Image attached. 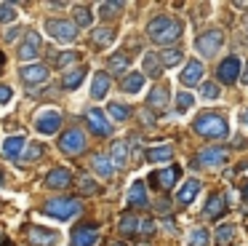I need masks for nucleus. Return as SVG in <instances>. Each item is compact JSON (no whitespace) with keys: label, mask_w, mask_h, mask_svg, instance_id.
Listing matches in <instances>:
<instances>
[{"label":"nucleus","mask_w":248,"mask_h":246,"mask_svg":"<svg viewBox=\"0 0 248 246\" xmlns=\"http://www.w3.org/2000/svg\"><path fill=\"white\" fill-rule=\"evenodd\" d=\"M182 32H184V24L179 19H173V16H155L147 24V37L166 48H171V43H176L182 37Z\"/></svg>","instance_id":"obj_1"},{"label":"nucleus","mask_w":248,"mask_h":246,"mask_svg":"<svg viewBox=\"0 0 248 246\" xmlns=\"http://www.w3.org/2000/svg\"><path fill=\"white\" fill-rule=\"evenodd\" d=\"M192 128L200 137H208V139H224L227 134H230L227 121L221 115H216V112H203V115H198L192 123Z\"/></svg>","instance_id":"obj_2"},{"label":"nucleus","mask_w":248,"mask_h":246,"mask_svg":"<svg viewBox=\"0 0 248 246\" xmlns=\"http://www.w3.org/2000/svg\"><path fill=\"white\" fill-rule=\"evenodd\" d=\"M80 211H83V206H80L78 198H51V201L46 203V214L54 217V219H72Z\"/></svg>","instance_id":"obj_3"},{"label":"nucleus","mask_w":248,"mask_h":246,"mask_svg":"<svg viewBox=\"0 0 248 246\" xmlns=\"http://www.w3.org/2000/svg\"><path fill=\"white\" fill-rule=\"evenodd\" d=\"M221 46H224V32L221 30H208L203 35H198V40H195V51L200 56H208V59L216 56L221 51Z\"/></svg>","instance_id":"obj_4"},{"label":"nucleus","mask_w":248,"mask_h":246,"mask_svg":"<svg viewBox=\"0 0 248 246\" xmlns=\"http://www.w3.org/2000/svg\"><path fill=\"white\" fill-rule=\"evenodd\" d=\"M86 134H83V128H78V126H72V128H67L64 134L59 137V150L64 155H80L83 150H86Z\"/></svg>","instance_id":"obj_5"},{"label":"nucleus","mask_w":248,"mask_h":246,"mask_svg":"<svg viewBox=\"0 0 248 246\" xmlns=\"http://www.w3.org/2000/svg\"><path fill=\"white\" fill-rule=\"evenodd\" d=\"M46 32L62 43H72L78 37V24H72L67 19H48L46 21Z\"/></svg>","instance_id":"obj_6"},{"label":"nucleus","mask_w":248,"mask_h":246,"mask_svg":"<svg viewBox=\"0 0 248 246\" xmlns=\"http://www.w3.org/2000/svg\"><path fill=\"white\" fill-rule=\"evenodd\" d=\"M35 128L40 134H56L62 128V112L59 110H40L38 118H35Z\"/></svg>","instance_id":"obj_7"},{"label":"nucleus","mask_w":248,"mask_h":246,"mask_svg":"<svg viewBox=\"0 0 248 246\" xmlns=\"http://www.w3.org/2000/svg\"><path fill=\"white\" fill-rule=\"evenodd\" d=\"M182 176V166H168V169H157L150 174L152 187H160V190H171L176 185V179Z\"/></svg>","instance_id":"obj_8"},{"label":"nucleus","mask_w":248,"mask_h":246,"mask_svg":"<svg viewBox=\"0 0 248 246\" xmlns=\"http://www.w3.org/2000/svg\"><path fill=\"white\" fill-rule=\"evenodd\" d=\"M240 70H243L240 59H237V56H227L224 62L216 67V78H219L224 86H232L237 78H240Z\"/></svg>","instance_id":"obj_9"},{"label":"nucleus","mask_w":248,"mask_h":246,"mask_svg":"<svg viewBox=\"0 0 248 246\" xmlns=\"http://www.w3.org/2000/svg\"><path fill=\"white\" fill-rule=\"evenodd\" d=\"M99 241V230L96 225L86 222V225H78L70 235V246H93Z\"/></svg>","instance_id":"obj_10"},{"label":"nucleus","mask_w":248,"mask_h":246,"mask_svg":"<svg viewBox=\"0 0 248 246\" xmlns=\"http://www.w3.org/2000/svg\"><path fill=\"white\" fill-rule=\"evenodd\" d=\"M86 121H88V126H91V131L96 134V137H109V134H112V123H109L107 115H104L102 110H96V107H91V110L86 112Z\"/></svg>","instance_id":"obj_11"},{"label":"nucleus","mask_w":248,"mask_h":246,"mask_svg":"<svg viewBox=\"0 0 248 246\" xmlns=\"http://www.w3.org/2000/svg\"><path fill=\"white\" fill-rule=\"evenodd\" d=\"M27 241H30L32 246H54L56 241H59V235H56L54 230L40 228V225H30V230H27Z\"/></svg>","instance_id":"obj_12"},{"label":"nucleus","mask_w":248,"mask_h":246,"mask_svg":"<svg viewBox=\"0 0 248 246\" xmlns=\"http://www.w3.org/2000/svg\"><path fill=\"white\" fill-rule=\"evenodd\" d=\"M19 78H22L27 86L46 83V78H48V67H46V64H24V67L19 70Z\"/></svg>","instance_id":"obj_13"},{"label":"nucleus","mask_w":248,"mask_h":246,"mask_svg":"<svg viewBox=\"0 0 248 246\" xmlns=\"http://www.w3.org/2000/svg\"><path fill=\"white\" fill-rule=\"evenodd\" d=\"M38 51H40V35L38 32H27V37L19 43L16 56L22 59V62H32V59L38 56Z\"/></svg>","instance_id":"obj_14"},{"label":"nucleus","mask_w":248,"mask_h":246,"mask_svg":"<svg viewBox=\"0 0 248 246\" xmlns=\"http://www.w3.org/2000/svg\"><path fill=\"white\" fill-rule=\"evenodd\" d=\"M203 75H205V70H203V64H200V59H192V62H187V67L182 70L179 80H182L184 86H203L200 83Z\"/></svg>","instance_id":"obj_15"},{"label":"nucleus","mask_w":248,"mask_h":246,"mask_svg":"<svg viewBox=\"0 0 248 246\" xmlns=\"http://www.w3.org/2000/svg\"><path fill=\"white\" fill-rule=\"evenodd\" d=\"M46 185L54 187V190H64V187L72 185V171L70 169H51L48 176H46Z\"/></svg>","instance_id":"obj_16"},{"label":"nucleus","mask_w":248,"mask_h":246,"mask_svg":"<svg viewBox=\"0 0 248 246\" xmlns=\"http://www.w3.org/2000/svg\"><path fill=\"white\" fill-rule=\"evenodd\" d=\"M198 166L200 163H205V166H219V163H224L227 160V150L224 147H205V150H200L198 153Z\"/></svg>","instance_id":"obj_17"},{"label":"nucleus","mask_w":248,"mask_h":246,"mask_svg":"<svg viewBox=\"0 0 248 246\" xmlns=\"http://www.w3.org/2000/svg\"><path fill=\"white\" fill-rule=\"evenodd\" d=\"M224 209H227V195H221V193H211L208 203H205V217L216 219V217L224 214Z\"/></svg>","instance_id":"obj_18"},{"label":"nucleus","mask_w":248,"mask_h":246,"mask_svg":"<svg viewBox=\"0 0 248 246\" xmlns=\"http://www.w3.org/2000/svg\"><path fill=\"white\" fill-rule=\"evenodd\" d=\"M118 228H120V233H125V235L141 233V219L136 217L134 211H125V214H120V219H118Z\"/></svg>","instance_id":"obj_19"},{"label":"nucleus","mask_w":248,"mask_h":246,"mask_svg":"<svg viewBox=\"0 0 248 246\" xmlns=\"http://www.w3.org/2000/svg\"><path fill=\"white\" fill-rule=\"evenodd\" d=\"M200 193V182L198 179H187L182 187H179V195H176V203H182V206H187V203L195 201V195Z\"/></svg>","instance_id":"obj_20"},{"label":"nucleus","mask_w":248,"mask_h":246,"mask_svg":"<svg viewBox=\"0 0 248 246\" xmlns=\"http://www.w3.org/2000/svg\"><path fill=\"white\" fill-rule=\"evenodd\" d=\"M147 105L157 112L166 110V105H168V88L166 86H155V88L150 91V96H147Z\"/></svg>","instance_id":"obj_21"},{"label":"nucleus","mask_w":248,"mask_h":246,"mask_svg":"<svg viewBox=\"0 0 248 246\" xmlns=\"http://www.w3.org/2000/svg\"><path fill=\"white\" fill-rule=\"evenodd\" d=\"M144 80L147 78L141 72H128L123 80H120V88H123L125 94H139V91L144 88Z\"/></svg>","instance_id":"obj_22"},{"label":"nucleus","mask_w":248,"mask_h":246,"mask_svg":"<svg viewBox=\"0 0 248 246\" xmlns=\"http://www.w3.org/2000/svg\"><path fill=\"white\" fill-rule=\"evenodd\" d=\"M112 40H115V30H112V27H96L93 35H91V46L93 48H107Z\"/></svg>","instance_id":"obj_23"},{"label":"nucleus","mask_w":248,"mask_h":246,"mask_svg":"<svg viewBox=\"0 0 248 246\" xmlns=\"http://www.w3.org/2000/svg\"><path fill=\"white\" fill-rule=\"evenodd\" d=\"M128 203H131V206H147V203H150V198H147V187H144V182L136 179L134 185H131V190H128Z\"/></svg>","instance_id":"obj_24"},{"label":"nucleus","mask_w":248,"mask_h":246,"mask_svg":"<svg viewBox=\"0 0 248 246\" xmlns=\"http://www.w3.org/2000/svg\"><path fill=\"white\" fill-rule=\"evenodd\" d=\"M109 91V75L107 72H93V83H91V96L93 99H104V94Z\"/></svg>","instance_id":"obj_25"},{"label":"nucleus","mask_w":248,"mask_h":246,"mask_svg":"<svg viewBox=\"0 0 248 246\" xmlns=\"http://www.w3.org/2000/svg\"><path fill=\"white\" fill-rule=\"evenodd\" d=\"M171 158H173V147H171V144H160V147L147 150V160H150V163H168Z\"/></svg>","instance_id":"obj_26"},{"label":"nucleus","mask_w":248,"mask_h":246,"mask_svg":"<svg viewBox=\"0 0 248 246\" xmlns=\"http://www.w3.org/2000/svg\"><path fill=\"white\" fill-rule=\"evenodd\" d=\"M24 144H27L24 137H8L6 142H3V155H6V158H19L22 150H24Z\"/></svg>","instance_id":"obj_27"},{"label":"nucleus","mask_w":248,"mask_h":246,"mask_svg":"<svg viewBox=\"0 0 248 246\" xmlns=\"http://www.w3.org/2000/svg\"><path fill=\"white\" fill-rule=\"evenodd\" d=\"M109 160H112L118 169L128 166V147H125V142H112V147H109Z\"/></svg>","instance_id":"obj_28"},{"label":"nucleus","mask_w":248,"mask_h":246,"mask_svg":"<svg viewBox=\"0 0 248 246\" xmlns=\"http://www.w3.org/2000/svg\"><path fill=\"white\" fill-rule=\"evenodd\" d=\"M128 64H131V56H128V53H123V51H118L115 56H109L107 67H109V72H115V75H125Z\"/></svg>","instance_id":"obj_29"},{"label":"nucleus","mask_w":248,"mask_h":246,"mask_svg":"<svg viewBox=\"0 0 248 246\" xmlns=\"http://www.w3.org/2000/svg\"><path fill=\"white\" fill-rule=\"evenodd\" d=\"M163 72V62L157 53H144V75L147 78H160Z\"/></svg>","instance_id":"obj_30"},{"label":"nucleus","mask_w":248,"mask_h":246,"mask_svg":"<svg viewBox=\"0 0 248 246\" xmlns=\"http://www.w3.org/2000/svg\"><path fill=\"white\" fill-rule=\"evenodd\" d=\"M182 48H176V46H171V48H163V53H160V62H163V67H176L179 62H182Z\"/></svg>","instance_id":"obj_31"},{"label":"nucleus","mask_w":248,"mask_h":246,"mask_svg":"<svg viewBox=\"0 0 248 246\" xmlns=\"http://www.w3.org/2000/svg\"><path fill=\"white\" fill-rule=\"evenodd\" d=\"M83 75H86V70H83V67H78V70H72V72H67L64 78H62V88H67V91L78 88V86L83 83Z\"/></svg>","instance_id":"obj_32"},{"label":"nucleus","mask_w":248,"mask_h":246,"mask_svg":"<svg viewBox=\"0 0 248 246\" xmlns=\"http://www.w3.org/2000/svg\"><path fill=\"white\" fill-rule=\"evenodd\" d=\"M216 241H219V246H230L232 241H235V225L224 222L216 228Z\"/></svg>","instance_id":"obj_33"},{"label":"nucleus","mask_w":248,"mask_h":246,"mask_svg":"<svg viewBox=\"0 0 248 246\" xmlns=\"http://www.w3.org/2000/svg\"><path fill=\"white\" fill-rule=\"evenodd\" d=\"M93 171L96 174H102V176H112V171H115V163L109 158H104V155H93Z\"/></svg>","instance_id":"obj_34"},{"label":"nucleus","mask_w":248,"mask_h":246,"mask_svg":"<svg viewBox=\"0 0 248 246\" xmlns=\"http://www.w3.org/2000/svg\"><path fill=\"white\" fill-rule=\"evenodd\" d=\"M107 112H109V118H112V121H128L131 107H125V105H118V102H112V105L107 107Z\"/></svg>","instance_id":"obj_35"},{"label":"nucleus","mask_w":248,"mask_h":246,"mask_svg":"<svg viewBox=\"0 0 248 246\" xmlns=\"http://www.w3.org/2000/svg\"><path fill=\"white\" fill-rule=\"evenodd\" d=\"M75 24L78 27H91V21H93V16H91V11L86 8V5H75Z\"/></svg>","instance_id":"obj_36"},{"label":"nucleus","mask_w":248,"mask_h":246,"mask_svg":"<svg viewBox=\"0 0 248 246\" xmlns=\"http://www.w3.org/2000/svg\"><path fill=\"white\" fill-rule=\"evenodd\" d=\"M43 153H46V150H43V144H40V142H30V147L24 150L22 160H24V163H32V160H38Z\"/></svg>","instance_id":"obj_37"},{"label":"nucleus","mask_w":248,"mask_h":246,"mask_svg":"<svg viewBox=\"0 0 248 246\" xmlns=\"http://www.w3.org/2000/svg\"><path fill=\"white\" fill-rule=\"evenodd\" d=\"M120 11H123V3H102L99 5V16H102V19H112Z\"/></svg>","instance_id":"obj_38"},{"label":"nucleus","mask_w":248,"mask_h":246,"mask_svg":"<svg viewBox=\"0 0 248 246\" xmlns=\"http://www.w3.org/2000/svg\"><path fill=\"white\" fill-rule=\"evenodd\" d=\"M78 187H80V193H86V195H91V193H96V182L91 179V174H80L78 176Z\"/></svg>","instance_id":"obj_39"},{"label":"nucleus","mask_w":248,"mask_h":246,"mask_svg":"<svg viewBox=\"0 0 248 246\" xmlns=\"http://www.w3.org/2000/svg\"><path fill=\"white\" fill-rule=\"evenodd\" d=\"M189 246H208V230L205 228H195L189 235Z\"/></svg>","instance_id":"obj_40"},{"label":"nucleus","mask_w":248,"mask_h":246,"mask_svg":"<svg viewBox=\"0 0 248 246\" xmlns=\"http://www.w3.org/2000/svg\"><path fill=\"white\" fill-rule=\"evenodd\" d=\"M192 105H195V96L187 94V91H182V94L176 96V112H187Z\"/></svg>","instance_id":"obj_41"},{"label":"nucleus","mask_w":248,"mask_h":246,"mask_svg":"<svg viewBox=\"0 0 248 246\" xmlns=\"http://www.w3.org/2000/svg\"><path fill=\"white\" fill-rule=\"evenodd\" d=\"M78 56L80 53L78 51H62V53H56V67H67V64H72V62H78Z\"/></svg>","instance_id":"obj_42"},{"label":"nucleus","mask_w":248,"mask_h":246,"mask_svg":"<svg viewBox=\"0 0 248 246\" xmlns=\"http://www.w3.org/2000/svg\"><path fill=\"white\" fill-rule=\"evenodd\" d=\"M200 96H203V99H219V86L216 83H203L200 86Z\"/></svg>","instance_id":"obj_43"},{"label":"nucleus","mask_w":248,"mask_h":246,"mask_svg":"<svg viewBox=\"0 0 248 246\" xmlns=\"http://www.w3.org/2000/svg\"><path fill=\"white\" fill-rule=\"evenodd\" d=\"M14 19H16V5L0 3V21H14Z\"/></svg>","instance_id":"obj_44"},{"label":"nucleus","mask_w":248,"mask_h":246,"mask_svg":"<svg viewBox=\"0 0 248 246\" xmlns=\"http://www.w3.org/2000/svg\"><path fill=\"white\" fill-rule=\"evenodd\" d=\"M11 96H14L11 86H0V105H8V102H11Z\"/></svg>","instance_id":"obj_45"},{"label":"nucleus","mask_w":248,"mask_h":246,"mask_svg":"<svg viewBox=\"0 0 248 246\" xmlns=\"http://www.w3.org/2000/svg\"><path fill=\"white\" fill-rule=\"evenodd\" d=\"M152 230H155V222H152V219H144V222H141V233L150 235Z\"/></svg>","instance_id":"obj_46"},{"label":"nucleus","mask_w":248,"mask_h":246,"mask_svg":"<svg viewBox=\"0 0 248 246\" xmlns=\"http://www.w3.org/2000/svg\"><path fill=\"white\" fill-rule=\"evenodd\" d=\"M157 214H168V209H171V206H168V201H166V198H163V201H157Z\"/></svg>","instance_id":"obj_47"},{"label":"nucleus","mask_w":248,"mask_h":246,"mask_svg":"<svg viewBox=\"0 0 248 246\" xmlns=\"http://www.w3.org/2000/svg\"><path fill=\"white\" fill-rule=\"evenodd\" d=\"M16 35H19V30H16V27H14V30H8V32H6V35H3V37H6L8 43H11V40H16Z\"/></svg>","instance_id":"obj_48"},{"label":"nucleus","mask_w":248,"mask_h":246,"mask_svg":"<svg viewBox=\"0 0 248 246\" xmlns=\"http://www.w3.org/2000/svg\"><path fill=\"white\" fill-rule=\"evenodd\" d=\"M240 123H246V126H248V107H246V110H240Z\"/></svg>","instance_id":"obj_49"},{"label":"nucleus","mask_w":248,"mask_h":246,"mask_svg":"<svg viewBox=\"0 0 248 246\" xmlns=\"http://www.w3.org/2000/svg\"><path fill=\"white\" fill-rule=\"evenodd\" d=\"M243 198H246V201H248V182H246V185H243Z\"/></svg>","instance_id":"obj_50"},{"label":"nucleus","mask_w":248,"mask_h":246,"mask_svg":"<svg viewBox=\"0 0 248 246\" xmlns=\"http://www.w3.org/2000/svg\"><path fill=\"white\" fill-rule=\"evenodd\" d=\"M243 83H248V67L243 70Z\"/></svg>","instance_id":"obj_51"},{"label":"nucleus","mask_w":248,"mask_h":246,"mask_svg":"<svg viewBox=\"0 0 248 246\" xmlns=\"http://www.w3.org/2000/svg\"><path fill=\"white\" fill-rule=\"evenodd\" d=\"M0 62H3V53H0Z\"/></svg>","instance_id":"obj_52"},{"label":"nucleus","mask_w":248,"mask_h":246,"mask_svg":"<svg viewBox=\"0 0 248 246\" xmlns=\"http://www.w3.org/2000/svg\"><path fill=\"white\" fill-rule=\"evenodd\" d=\"M0 182H3V174H0Z\"/></svg>","instance_id":"obj_53"}]
</instances>
